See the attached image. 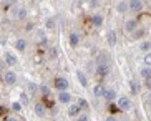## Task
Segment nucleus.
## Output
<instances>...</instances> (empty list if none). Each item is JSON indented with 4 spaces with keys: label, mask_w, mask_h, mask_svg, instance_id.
Here are the masks:
<instances>
[{
    "label": "nucleus",
    "mask_w": 151,
    "mask_h": 121,
    "mask_svg": "<svg viewBox=\"0 0 151 121\" xmlns=\"http://www.w3.org/2000/svg\"><path fill=\"white\" fill-rule=\"evenodd\" d=\"M150 62H151V57H150V53H146V55H145V58H143L145 67H150Z\"/></svg>",
    "instance_id": "obj_32"
},
{
    "label": "nucleus",
    "mask_w": 151,
    "mask_h": 121,
    "mask_svg": "<svg viewBox=\"0 0 151 121\" xmlns=\"http://www.w3.org/2000/svg\"><path fill=\"white\" fill-rule=\"evenodd\" d=\"M4 63H5V65H9V67H15V65H18L17 55H15L14 52H5V55H4Z\"/></svg>",
    "instance_id": "obj_5"
},
{
    "label": "nucleus",
    "mask_w": 151,
    "mask_h": 121,
    "mask_svg": "<svg viewBox=\"0 0 151 121\" xmlns=\"http://www.w3.org/2000/svg\"><path fill=\"white\" fill-rule=\"evenodd\" d=\"M106 42H108V45L113 48V47L118 43V35H116V32L115 30H110L108 32V35H106Z\"/></svg>",
    "instance_id": "obj_12"
},
{
    "label": "nucleus",
    "mask_w": 151,
    "mask_h": 121,
    "mask_svg": "<svg viewBox=\"0 0 151 121\" xmlns=\"http://www.w3.org/2000/svg\"><path fill=\"white\" fill-rule=\"evenodd\" d=\"M105 90H106V88H105L103 85H96L95 86V90H93V96L95 98H101L103 93H105Z\"/></svg>",
    "instance_id": "obj_19"
},
{
    "label": "nucleus",
    "mask_w": 151,
    "mask_h": 121,
    "mask_svg": "<svg viewBox=\"0 0 151 121\" xmlns=\"http://www.w3.org/2000/svg\"><path fill=\"white\" fill-rule=\"evenodd\" d=\"M2 2H4L5 7H7V5L10 7V5H14V4H15V0H2Z\"/></svg>",
    "instance_id": "obj_33"
},
{
    "label": "nucleus",
    "mask_w": 151,
    "mask_h": 121,
    "mask_svg": "<svg viewBox=\"0 0 151 121\" xmlns=\"http://www.w3.org/2000/svg\"><path fill=\"white\" fill-rule=\"evenodd\" d=\"M116 10H118L120 14L128 12V2H126V0H121V2H118V5H116Z\"/></svg>",
    "instance_id": "obj_20"
},
{
    "label": "nucleus",
    "mask_w": 151,
    "mask_h": 121,
    "mask_svg": "<svg viewBox=\"0 0 151 121\" xmlns=\"http://www.w3.org/2000/svg\"><path fill=\"white\" fill-rule=\"evenodd\" d=\"M73 120H75V121H90V118H88L86 113H80V115H78L76 118H73Z\"/></svg>",
    "instance_id": "obj_29"
},
{
    "label": "nucleus",
    "mask_w": 151,
    "mask_h": 121,
    "mask_svg": "<svg viewBox=\"0 0 151 121\" xmlns=\"http://www.w3.org/2000/svg\"><path fill=\"white\" fill-rule=\"evenodd\" d=\"M76 105H78V106H80L81 110H86V108H88V101H86V100H85V98H80V100H78V103H76Z\"/></svg>",
    "instance_id": "obj_31"
},
{
    "label": "nucleus",
    "mask_w": 151,
    "mask_h": 121,
    "mask_svg": "<svg viewBox=\"0 0 151 121\" xmlns=\"http://www.w3.org/2000/svg\"><path fill=\"white\" fill-rule=\"evenodd\" d=\"M118 121H120V120H118Z\"/></svg>",
    "instance_id": "obj_39"
},
{
    "label": "nucleus",
    "mask_w": 151,
    "mask_h": 121,
    "mask_svg": "<svg viewBox=\"0 0 151 121\" xmlns=\"http://www.w3.org/2000/svg\"><path fill=\"white\" fill-rule=\"evenodd\" d=\"M22 103H20V101H12V110H14L15 113H20L22 111Z\"/></svg>",
    "instance_id": "obj_24"
},
{
    "label": "nucleus",
    "mask_w": 151,
    "mask_h": 121,
    "mask_svg": "<svg viewBox=\"0 0 151 121\" xmlns=\"http://www.w3.org/2000/svg\"><path fill=\"white\" fill-rule=\"evenodd\" d=\"M150 48H151L150 40H143L141 43H139V50H141L143 53H150Z\"/></svg>",
    "instance_id": "obj_22"
},
{
    "label": "nucleus",
    "mask_w": 151,
    "mask_h": 121,
    "mask_svg": "<svg viewBox=\"0 0 151 121\" xmlns=\"http://www.w3.org/2000/svg\"><path fill=\"white\" fill-rule=\"evenodd\" d=\"M145 86L150 90V88H151V80H145Z\"/></svg>",
    "instance_id": "obj_35"
},
{
    "label": "nucleus",
    "mask_w": 151,
    "mask_h": 121,
    "mask_svg": "<svg viewBox=\"0 0 151 121\" xmlns=\"http://www.w3.org/2000/svg\"><path fill=\"white\" fill-rule=\"evenodd\" d=\"M57 121H62V120H57Z\"/></svg>",
    "instance_id": "obj_38"
},
{
    "label": "nucleus",
    "mask_w": 151,
    "mask_h": 121,
    "mask_svg": "<svg viewBox=\"0 0 151 121\" xmlns=\"http://www.w3.org/2000/svg\"><path fill=\"white\" fill-rule=\"evenodd\" d=\"M129 90H131V93H138V83L134 80H129Z\"/></svg>",
    "instance_id": "obj_27"
},
{
    "label": "nucleus",
    "mask_w": 151,
    "mask_h": 121,
    "mask_svg": "<svg viewBox=\"0 0 151 121\" xmlns=\"http://www.w3.org/2000/svg\"><path fill=\"white\" fill-rule=\"evenodd\" d=\"M45 28L53 30V28H55V20H53V18H47V20H45Z\"/></svg>",
    "instance_id": "obj_25"
},
{
    "label": "nucleus",
    "mask_w": 151,
    "mask_h": 121,
    "mask_svg": "<svg viewBox=\"0 0 151 121\" xmlns=\"http://www.w3.org/2000/svg\"><path fill=\"white\" fill-rule=\"evenodd\" d=\"M108 53H100L98 55V65H101V63H108Z\"/></svg>",
    "instance_id": "obj_23"
},
{
    "label": "nucleus",
    "mask_w": 151,
    "mask_h": 121,
    "mask_svg": "<svg viewBox=\"0 0 151 121\" xmlns=\"http://www.w3.org/2000/svg\"><path fill=\"white\" fill-rule=\"evenodd\" d=\"M33 111H35V116H38V118L47 116V106H45V103H35L33 105Z\"/></svg>",
    "instance_id": "obj_6"
},
{
    "label": "nucleus",
    "mask_w": 151,
    "mask_h": 121,
    "mask_svg": "<svg viewBox=\"0 0 151 121\" xmlns=\"http://www.w3.org/2000/svg\"><path fill=\"white\" fill-rule=\"evenodd\" d=\"M5 121H18V120L15 116H7V118H5Z\"/></svg>",
    "instance_id": "obj_36"
},
{
    "label": "nucleus",
    "mask_w": 151,
    "mask_h": 121,
    "mask_svg": "<svg viewBox=\"0 0 151 121\" xmlns=\"http://www.w3.org/2000/svg\"><path fill=\"white\" fill-rule=\"evenodd\" d=\"M139 76H141L143 80H151V70H150V67L139 68Z\"/></svg>",
    "instance_id": "obj_18"
},
{
    "label": "nucleus",
    "mask_w": 151,
    "mask_h": 121,
    "mask_svg": "<svg viewBox=\"0 0 151 121\" xmlns=\"http://www.w3.org/2000/svg\"><path fill=\"white\" fill-rule=\"evenodd\" d=\"M58 101L62 105H70L71 101H73V96H71L68 91H60V93H58Z\"/></svg>",
    "instance_id": "obj_7"
},
{
    "label": "nucleus",
    "mask_w": 151,
    "mask_h": 121,
    "mask_svg": "<svg viewBox=\"0 0 151 121\" xmlns=\"http://www.w3.org/2000/svg\"><path fill=\"white\" fill-rule=\"evenodd\" d=\"M76 80H78V83H80L83 88H86V86H88V76L85 75V72L76 70Z\"/></svg>",
    "instance_id": "obj_11"
},
{
    "label": "nucleus",
    "mask_w": 151,
    "mask_h": 121,
    "mask_svg": "<svg viewBox=\"0 0 151 121\" xmlns=\"http://www.w3.org/2000/svg\"><path fill=\"white\" fill-rule=\"evenodd\" d=\"M108 73H110V65H108V63L96 65V75L98 76H106Z\"/></svg>",
    "instance_id": "obj_13"
},
{
    "label": "nucleus",
    "mask_w": 151,
    "mask_h": 121,
    "mask_svg": "<svg viewBox=\"0 0 151 121\" xmlns=\"http://www.w3.org/2000/svg\"><path fill=\"white\" fill-rule=\"evenodd\" d=\"M15 50H18V52H25L27 50V40L25 38H17L15 40Z\"/></svg>",
    "instance_id": "obj_15"
},
{
    "label": "nucleus",
    "mask_w": 151,
    "mask_h": 121,
    "mask_svg": "<svg viewBox=\"0 0 151 121\" xmlns=\"http://www.w3.org/2000/svg\"><path fill=\"white\" fill-rule=\"evenodd\" d=\"M28 17V12L25 7H18L17 10H15V18H17L18 22H23V20H27Z\"/></svg>",
    "instance_id": "obj_10"
},
{
    "label": "nucleus",
    "mask_w": 151,
    "mask_h": 121,
    "mask_svg": "<svg viewBox=\"0 0 151 121\" xmlns=\"http://www.w3.org/2000/svg\"><path fill=\"white\" fill-rule=\"evenodd\" d=\"M17 80H18L17 73L12 72V70H7V72H4V75H2V81H4L5 85H9V86L15 85V83H17Z\"/></svg>",
    "instance_id": "obj_2"
},
{
    "label": "nucleus",
    "mask_w": 151,
    "mask_h": 121,
    "mask_svg": "<svg viewBox=\"0 0 151 121\" xmlns=\"http://www.w3.org/2000/svg\"><path fill=\"white\" fill-rule=\"evenodd\" d=\"M68 42H70V47H73V48H75V47H78V45H80V35H78V33H75V32H73V33H70Z\"/></svg>",
    "instance_id": "obj_17"
},
{
    "label": "nucleus",
    "mask_w": 151,
    "mask_h": 121,
    "mask_svg": "<svg viewBox=\"0 0 151 121\" xmlns=\"http://www.w3.org/2000/svg\"><path fill=\"white\" fill-rule=\"evenodd\" d=\"M38 90H40V93L43 95V96H50V88H48L47 85H42Z\"/></svg>",
    "instance_id": "obj_28"
},
{
    "label": "nucleus",
    "mask_w": 151,
    "mask_h": 121,
    "mask_svg": "<svg viewBox=\"0 0 151 121\" xmlns=\"http://www.w3.org/2000/svg\"><path fill=\"white\" fill-rule=\"evenodd\" d=\"M105 121H118V118L115 116V115H110V116H106V120Z\"/></svg>",
    "instance_id": "obj_34"
},
{
    "label": "nucleus",
    "mask_w": 151,
    "mask_h": 121,
    "mask_svg": "<svg viewBox=\"0 0 151 121\" xmlns=\"http://www.w3.org/2000/svg\"><path fill=\"white\" fill-rule=\"evenodd\" d=\"M67 113H68V116H71V118H76L78 115L81 113V108L78 106L76 103H70L68 105V110H67Z\"/></svg>",
    "instance_id": "obj_8"
},
{
    "label": "nucleus",
    "mask_w": 151,
    "mask_h": 121,
    "mask_svg": "<svg viewBox=\"0 0 151 121\" xmlns=\"http://www.w3.org/2000/svg\"><path fill=\"white\" fill-rule=\"evenodd\" d=\"M136 28H138V22L134 18H129V20L124 22V32H126V33H133Z\"/></svg>",
    "instance_id": "obj_9"
},
{
    "label": "nucleus",
    "mask_w": 151,
    "mask_h": 121,
    "mask_svg": "<svg viewBox=\"0 0 151 121\" xmlns=\"http://www.w3.org/2000/svg\"><path fill=\"white\" fill-rule=\"evenodd\" d=\"M131 35H133V38H141V37L145 35V30H143V28H139V27H138L136 30H134L133 33H131Z\"/></svg>",
    "instance_id": "obj_26"
},
{
    "label": "nucleus",
    "mask_w": 151,
    "mask_h": 121,
    "mask_svg": "<svg viewBox=\"0 0 151 121\" xmlns=\"http://www.w3.org/2000/svg\"><path fill=\"white\" fill-rule=\"evenodd\" d=\"M116 106H118V110H121V111H129L133 105H131V100H129L128 96H120L118 101H116Z\"/></svg>",
    "instance_id": "obj_4"
},
{
    "label": "nucleus",
    "mask_w": 151,
    "mask_h": 121,
    "mask_svg": "<svg viewBox=\"0 0 151 121\" xmlns=\"http://www.w3.org/2000/svg\"><path fill=\"white\" fill-rule=\"evenodd\" d=\"M18 101L22 103V106H27V105L30 103V96H28L27 91H22V93H20V100H18Z\"/></svg>",
    "instance_id": "obj_21"
},
{
    "label": "nucleus",
    "mask_w": 151,
    "mask_h": 121,
    "mask_svg": "<svg viewBox=\"0 0 151 121\" xmlns=\"http://www.w3.org/2000/svg\"><path fill=\"white\" fill-rule=\"evenodd\" d=\"M90 20H91V23H93V27H101L105 18H103L101 14H95V15H91V18H90Z\"/></svg>",
    "instance_id": "obj_16"
},
{
    "label": "nucleus",
    "mask_w": 151,
    "mask_h": 121,
    "mask_svg": "<svg viewBox=\"0 0 151 121\" xmlns=\"http://www.w3.org/2000/svg\"><path fill=\"white\" fill-rule=\"evenodd\" d=\"M37 35H38V43H45V32L43 30H37Z\"/></svg>",
    "instance_id": "obj_30"
},
{
    "label": "nucleus",
    "mask_w": 151,
    "mask_h": 121,
    "mask_svg": "<svg viewBox=\"0 0 151 121\" xmlns=\"http://www.w3.org/2000/svg\"><path fill=\"white\" fill-rule=\"evenodd\" d=\"M126 2H128V10H131L134 14H139L145 9V2L143 0H126Z\"/></svg>",
    "instance_id": "obj_3"
},
{
    "label": "nucleus",
    "mask_w": 151,
    "mask_h": 121,
    "mask_svg": "<svg viewBox=\"0 0 151 121\" xmlns=\"http://www.w3.org/2000/svg\"><path fill=\"white\" fill-rule=\"evenodd\" d=\"M2 68H4V63H0V72H2Z\"/></svg>",
    "instance_id": "obj_37"
},
{
    "label": "nucleus",
    "mask_w": 151,
    "mask_h": 121,
    "mask_svg": "<svg viewBox=\"0 0 151 121\" xmlns=\"http://www.w3.org/2000/svg\"><path fill=\"white\" fill-rule=\"evenodd\" d=\"M101 98L106 100V101H115V98H116V90H115V88H106Z\"/></svg>",
    "instance_id": "obj_14"
},
{
    "label": "nucleus",
    "mask_w": 151,
    "mask_h": 121,
    "mask_svg": "<svg viewBox=\"0 0 151 121\" xmlns=\"http://www.w3.org/2000/svg\"><path fill=\"white\" fill-rule=\"evenodd\" d=\"M53 86H55V90H58V93L60 91H67L68 86H70V81L65 76H57L53 80Z\"/></svg>",
    "instance_id": "obj_1"
}]
</instances>
